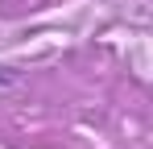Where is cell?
Returning a JSON list of instances; mask_svg holds the SVG:
<instances>
[{
    "mask_svg": "<svg viewBox=\"0 0 153 149\" xmlns=\"http://www.w3.org/2000/svg\"><path fill=\"white\" fill-rule=\"evenodd\" d=\"M0 83H8V74H4V71H0Z\"/></svg>",
    "mask_w": 153,
    "mask_h": 149,
    "instance_id": "6da1fadb",
    "label": "cell"
}]
</instances>
